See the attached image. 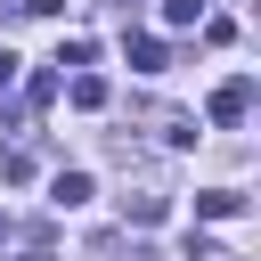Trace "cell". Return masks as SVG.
I'll use <instances>...</instances> for the list:
<instances>
[{"label": "cell", "mask_w": 261, "mask_h": 261, "mask_svg": "<svg viewBox=\"0 0 261 261\" xmlns=\"http://www.w3.org/2000/svg\"><path fill=\"white\" fill-rule=\"evenodd\" d=\"M204 16V0H163V24H196Z\"/></svg>", "instance_id": "obj_10"}, {"label": "cell", "mask_w": 261, "mask_h": 261, "mask_svg": "<svg viewBox=\"0 0 261 261\" xmlns=\"http://www.w3.org/2000/svg\"><path fill=\"white\" fill-rule=\"evenodd\" d=\"M8 82H16V49H0V90H8Z\"/></svg>", "instance_id": "obj_12"}, {"label": "cell", "mask_w": 261, "mask_h": 261, "mask_svg": "<svg viewBox=\"0 0 261 261\" xmlns=\"http://www.w3.org/2000/svg\"><path fill=\"white\" fill-rule=\"evenodd\" d=\"M163 212H171V196H163V188H130V196H122V220H139V228H155Z\"/></svg>", "instance_id": "obj_3"}, {"label": "cell", "mask_w": 261, "mask_h": 261, "mask_svg": "<svg viewBox=\"0 0 261 261\" xmlns=\"http://www.w3.org/2000/svg\"><path fill=\"white\" fill-rule=\"evenodd\" d=\"M65 98H73L82 114H98V106H106V82H98V73H73V82H65Z\"/></svg>", "instance_id": "obj_6"}, {"label": "cell", "mask_w": 261, "mask_h": 261, "mask_svg": "<svg viewBox=\"0 0 261 261\" xmlns=\"http://www.w3.org/2000/svg\"><path fill=\"white\" fill-rule=\"evenodd\" d=\"M90 253H98V261H155V253H147V245H122V237H98V245H90Z\"/></svg>", "instance_id": "obj_7"}, {"label": "cell", "mask_w": 261, "mask_h": 261, "mask_svg": "<svg viewBox=\"0 0 261 261\" xmlns=\"http://www.w3.org/2000/svg\"><path fill=\"white\" fill-rule=\"evenodd\" d=\"M188 261H245V253H228V245H212V237L188 228Z\"/></svg>", "instance_id": "obj_8"}, {"label": "cell", "mask_w": 261, "mask_h": 261, "mask_svg": "<svg viewBox=\"0 0 261 261\" xmlns=\"http://www.w3.org/2000/svg\"><path fill=\"white\" fill-rule=\"evenodd\" d=\"M24 261H49V245H41V237H33V253H24Z\"/></svg>", "instance_id": "obj_13"}, {"label": "cell", "mask_w": 261, "mask_h": 261, "mask_svg": "<svg viewBox=\"0 0 261 261\" xmlns=\"http://www.w3.org/2000/svg\"><path fill=\"white\" fill-rule=\"evenodd\" d=\"M90 196H98V188H90V171H57V179H49V204H57V212H82Z\"/></svg>", "instance_id": "obj_2"}, {"label": "cell", "mask_w": 261, "mask_h": 261, "mask_svg": "<svg viewBox=\"0 0 261 261\" xmlns=\"http://www.w3.org/2000/svg\"><path fill=\"white\" fill-rule=\"evenodd\" d=\"M245 114H253V73H228V82L212 90V122H220V130H237Z\"/></svg>", "instance_id": "obj_1"}, {"label": "cell", "mask_w": 261, "mask_h": 261, "mask_svg": "<svg viewBox=\"0 0 261 261\" xmlns=\"http://www.w3.org/2000/svg\"><path fill=\"white\" fill-rule=\"evenodd\" d=\"M196 212H204V220H245V196H237V188H204Z\"/></svg>", "instance_id": "obj_5"}, {"label": "cell", "mask_w": 261, "mask_h": 261, "mask_svg": "<svg viewBox=\"0 0 261 261\" xmlns=\"http://www.w3.org/2000/svg\"><path fill=\"white\" fill-rule=\"evenodd\" d=\"M16 16H65V0H16Z\"/></svg>", "instance_id": "obj_11"}, {"label": "cell", "mask_w": 261, "mask_h": 261, "mask_svg": "<svg viewBox=\"0 0 261 261\" xmlns=\"http://www.w3.org/2000/svg\"><path fill=\"white\" fill-rule=\"evenodd\" d=\"M122 57H130V73H163V41L155 33H122Z\"/></svg>", "instance_id": "obj_4"}, {"label": "cell", "mask_w": 261, "mask_h": 261, "mask_svg": "<svg viewBox=\"0 0 261 261\" xmlns=\"http://www.w3.org/2000/svg\"><path fill=\"white\" fill-rule=\"evenodd\" d=\"M0 179H33V155H24V147H8V155H0Z\"/></svg>", "instance_id": "obj_9"}]
</instances>
